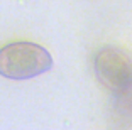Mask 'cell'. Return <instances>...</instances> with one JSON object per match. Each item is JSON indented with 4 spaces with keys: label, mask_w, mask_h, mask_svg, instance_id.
Returning a JSON list of instances; mask_svg holds the SVG:
<instances>
[{
    "label": "cell",
    "mask_w": 132,
    "mask_h": 130,
    "mask_svg": "<svg viewBox=\"0 0 132 130\" xmlns=\"http://www.w3.org/2000/svg\"><path fill=\"white\" fill-rule=\"evenodd\" d=\"M112 110L113 115L122 122H132V84L112 93Z\"/></svg>",
    "instance_id": "cell-3"
},
{
    "label": "cell",
    "mask_w": 132,
    "mask_h": 130,
    "mask_svg": "<svg viewBox=\"0 0 132 130\" xmlns=\"http://www.w3.org/2000/svg\"><path fill=\"white\" fill-rule=\"evenodd\" d=\"M93 71L97 80L110 93H117L132 84V59L120 47H100L93 57Z\"/></svg>",
    "instance_id": "cell-2"
},
{
    "label": "cell",
    "mask_w": 132,
    "mask_h": 130,
    "mask_svg": "<svg viewBox=\"0 0 132 130\" xmlns=\"http://www.w3.org/2000/svg\"><path fill=\"white\" fill-rule=\"evenodd\" d=\"M51 66V54L34 42H12L0 49V74L9 80H29Z\"/></svg>",
    "instance_id": "cell-1"
}]
</instances>
